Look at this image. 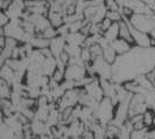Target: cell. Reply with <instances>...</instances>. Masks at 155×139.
Segmentation results:
<instances>
[{"mask_svg":"<svg viewBox=\"0 0 155 139\" xmlns=\"http://www.w3.org/2000/svg\"><path fill=\"white\" fill-rule=\"evenodd\" d=\"M116 105L112 103L111 98L104 97V100L99 103V107L96 111V117L98 122L103 124L104 126H107L109 124L112 123L116 116Z\"/></svg>","mask_w":155,"mask_h":139,"instance_id":"obj_1","label":"cell"},{"mask_svg":"<svg viewBox=\"0 0 155 139\" xmlns=\"http://www.w3.org/2000/svg\"><path fill=\"white\" fill-rule=\"evenodd\" d=\"M130 22L138 31L150 34V32L155 29V21L153 16L146 14H132L130 18Z\"/></svg>","mask_w":155,"mask_h":139,"instance_id":"obj_2","label":"cell"},{"mask_svg":"<svg viewBox=\"0 0 155 139\" xmlns=\"http://www.w3.org/2000/svg\"><path fill=\"white\" fill-rule=\"evenodd\" d=\"M124 20L130 26V31L132 33L133 40H134V46L142 48V49L152 48V38H150V35L147 34V33L138 31L137 28H134L132 25H131V22H130V19L128 18H124Z\"/></svg>","mask_w":155,"mask_h":139,"instance_id":"obj_3","label":"cell"},{"mask_svg":"<svg viewBox=\"0 0 155 139\" xmlns=\"http://www.w3.org/2000/svg\"><path fill=\"white\" fill-rule=\"evenodd\" d=\"M87 76L85 66L81 64H68L65 73H64V80L65 81H72V82H78Z\"/></svg>","mask_w":155,"mask_h":139,"instance_id":"obj_4","label":"cell"},{"mask_svg":"<svg viewBox=\"0 0 155 139\" xmlns=\"http://www.w3.org/2000/svg\"><path fill=\"white\" fill-rule=\"evenodd\" d=\"M65 46H67V40H65V38L58 35V36L54 38L53 40H50L49 49L51 50V53H53L55 59H57L64 52Z\"/></svg>","mask_w":155,"mask_h":139,"instance_id":"obj_5","label":"cell"},{"mask_svg":"<svg viewBox=\"0 0 155 139\" xmlns=\"http://www.w3.org/2000/svg\"><path fill=\"white\" fill-rule=\"evenodd\" d=\"M110 46L116 50V53L118 54V56H123V55L128 54V53L132 50L133 47H134L132 43L127 42L126 40L120 39V38L114 40L113 42H111V43H110Z\"/></svg>","mask_w":155,"mask_h":139,"instance_id":"obj_6","label":"cell"},{"mask_svg":"<svg viewBox=\"0 0 155 139\" xmlns=\"http://www.w3.org/2000/svg\"><path fill=\"white\" fill-rule=\"evenodd\" d=\"M119 38L123 40H126L127 42L132 43L133 46H134V40H133L132 33L130 31V26H128V23L126 22L124 19L119 22Z\"/></svg>","mask_w":155,"mask_h":139,"instance_id":"obj_7","label":"cell"},{"mask_svg":"<svg viewBox=\"0 0 155 139\" xmlns=\"http://www.w3.org/2000/svg\"><path fill=\"white\" fill-rule=\"evenodd\" d=\"M86 36L84 34H82L81 32L78 33H69L67 36H65V40H67V43L68 45H74V46H84V42H85Z\"/></svg>","mask_w":155,"mask_h":139,"instance_id":"obj_8","label":"cell"},{"mask_svg":"<svg viewBox=\"0 0 155 139\" xmlns=\"http://www.w3.org/2000/svg\"><path fill=\"white\" fill-rule=\"evenodd\" d=\"M0 77H1V80L6 81L8 84L13 85L14 81H15V71L12 68H9L7 64H5L0 69Z\"/></svg>","mask_w":155,"mask_h":139,"instance_id":"obj_9","label":"cell"},{"mask_svg":"<svg viewBox=\"0 0 155 139\" xmlns=\"http://www.w3.org/2000/svg\"><path fill=\"white\" fill-rule=\"evenodd\" d=\"M47 18L49 19L50 25L54 27V28H60L61 26L64 25V15L62 13H58V12H53V11H49Z\"/></svg>","mask_w":155,"mask_h":139,"instance_id":"obj_10","label":"cell"},{"mask_svg":"<svg viewBox=\"0 0 155 139\" xmlns=\"http://www.w3.org/2000/svg\"><path fill=\"white\" fill-rule=\"evenodd\" d=\"M104 39L106 40L109 43L113 42L114 40L119 39V22H114L111 27H110L109 31H106L103 34Z\"/></svg>","mask_w":155,"mask_h":139,"instance_id":"obj_11","label":"cell"},{"mask_svg":"<svg viewBox=\"0 0 155 139\" xmlns=\"http://www.w3.org/2000/svg\"><path fill=\"white\" fill-rule=\"evenodd\" d=\"M103 57L106 62H109L110 64H114L116 61L118 60V54L116 53V50L111 46H107L104 48V53H103Z\"/></svg>","mask_w":155,"mask_h":139,"instance_id":"obj_12","label":"cell"},{"mask_svg":"<svg viewBox=\"0 0 155 139\" xmlns=\"http://www.w3.org/2000/svg\"><path fill=\"white\" fill-rule=\"evenodd\" d=\"M12 93H13L12 85L8 84L6 81L0 78V97L1 98H11Z\"/></svg>","mask_w":155,"mask_h":139,"instance_id":"obj_13","label":"cell"},{"mask_svg":"<svg viewBox=\"0 0 155 139\" xmlns=\"http://www.w3.org/2000/svg\"><path fill=\"white\" fill-rule=\"evenodd\" d=\"M82 49H83V47L74 46V45H68L67 43L64 52H67L71 59H79L81 54H82Z\"/></svg>","mask_w":155,"mask_h":139,"instance_id":"obj_14","label":"cell"},{"mask_svg":"<svg viewBox=\"0 0 155 139\" xmlns=\"http://www.w3.org/2000/svg\"><path fill=\"white\" fill-rule=\"evenodd\" d=\"M155 114L152 109H148L147 111L143 114V124L146 125V127H150L153 126V120H154Z\"/></svg>","mask_w":155,"mask_h":139,"instance_id":"obj_15","label":"cell"},{"mask_svg":"<svg viewBox=\"0 0 155 139\" xmlns=\"http://www.w3.org/2000/svg\"><path fill=\"white\" fill-rule=\"evenodd\" d=\"M106 18H109L112 22H120L124 19L123 14L120 13V11H107Z\"/></svg>","mask_w":155,"mask_h":139,"instance_id":"obj_16","label":"cell"},{"mask_svg":"<svg viewBox=\"0 0 155 139\" xmlns=\"http://www.w3.org/2000/svg\"><path fill=\"white\" fill-rule=\"evenodd\" d=\"M41 36L45 38V39L53 40L54 38L58 36V33H57V29H56V28H54L53 26H50V27H48L46 31L41 34Z\"/></svg>","mask_w":155,"mask_h":139,"instance_id":"obj_17","label":"cell"},{"mask_svg":"<svg viewBox=\"0 0 155 139\" xmlns=\"http://www.w3.org/2000/svg\"><path fill=\"white\" fill-rule=\"evenodd\" d=\"M9 22H11L9 16L6 14V12L1 11V12H0V27H1V28H4V27H6Z\"/></svg>","mask_w":155,"mask_h":139,"instance_id":"obj_18","label":"cell"},{"mask_svg":"<svg viewBox=\"0 0 155 139\" xmlns=\"http://www.w3.org/2000/svg\"><path fill=\"white\" fill-rule=\"evenodd\" d=\"M114 22H112L111 20H110L109 18H105L103 21H101V23H99V26H101V31H103V33H105L106 31H109L110 29V27L112 26Z\"/></svg>","mask_w":155,"mask_h":139,"instance_id":"obj_19","label":"cell"},{"mask_svg":"<svg viewBox=\"0 0 155 139\" xmlns=\"http://www.w3.org/2000/svg\"><path fill=\"white\" fill-rule=\"evenodd\" d=\"M149 35H150V38H152V39L155 41V29H154V31L150 32V34H149Z\"/></svg>","mask_w":155,"mask_h":139,"instance_id":"obj_20","label":"cell"},{"mask_svg":"<svg viewBox=\"0 0 155 139\" xmlns=\"http://www.w3.org/2000/svg\"><path fill=\"white\" fill-rule=\"evenodd\" d=\"M6 1H13V0H6Z\"/></svg>","mask_w":155,"mask_h":139,"instance_id":"obj_21","label":"cell"}]
</instances>
